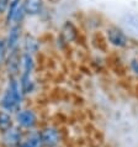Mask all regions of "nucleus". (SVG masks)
<instances>
[{"label": "nucleus", "instance_id": "0eeeda50", "mask_svg": "<svg viewBox=\"0 0 138 147\" xmlns=\"http://www.w3.org/2000/svg\"><path fill=\"white\" fill-rule=\"evenodd\" d=\"M23 9L28 15H37L42 9V0H26Z\"/></svg>", "mask_w": 138, "mask_h": 147}, {"label": "nucleus", "instance_id": "20e7f679", "mask_svg": "<svg viewBox=\"0 0 138 147\" xmlns=\"http://www.w3.org/2000/svg\"><path fill=\"white\" fill-rule=\"evenodd\" d=\"M41 135L42 144L46 145L47 147H57L60 141V135L59 131L54 127H47L40 134Z\"/></svg>", "mask_w": 138, "mask_h": 147}, {"label": "nucleus", "instance_id": "423d86ee", "mask_svg": "<svg viewBox=\"0 0 138 147\" xmlns=\"http://www.w3.org/2000/svg\"><path fill=\"white\" fill-rule=\"evenodd\" d=\"M4 141L7 146H17L21 141V132L19 131L17 129L11 127L9 131H6L4 134Z\"/></svg>", "mask_w": 138, "mask_h": 147}, {"label": "nucleus", "instance_id": "9b49d317", "mask_svg": "<svg viewBox=\"0 0 138 147\" xmlns=\"http://www.w3.org/2000/svg\"><path fill=\"white\" fill-rule=\"evenodd\" d=\"M42 140H41V135L40 134H32L31 136H28L23 142H21L20 147H41Z\"/></svg>", "mask_w": 138, "mask_h": 147}, {"label": "nucleus", "instance_id": "1a4fd4ad", "mask_svg": "<svg viewBox=\"0 0 138 147\" xmlns=\"http://www.w3.org/2000/svg\"><path fill=\"white\" fill-rule=\"evenodd\" d=\"M20 40V27L19 26H14L9 32V37H7V47L9 50L14 51L16 45H17Z\"/></svg>", "mask_w": 138, "mask_h": 147}, {"label": "nucleus", "instance_id": "f257e3e1", "mask_svg": "<svg viewBox=\"0 0 138 147\" xmlns=\"http://www.w3.org/2000/svg\"><path fill=\"white\" fill-rule=\"evenodd\" d=\"M21 99H22V90L20 87V83L15 79H11L9 83L5 94L3 95L1 99V107L10 113L19 111L21 107Z\"/></svg>", "mask_w": 138, "mask_h": 147}, {"label": "nucleus", "instance_id": "f03ea898", "mask_svg": "<svg viewBox=\"0 0 138 147\" xmlns=\"http://www.w3.org/2000/svg\"><path fill=\"white\" fill-rule=\"evenodd\" d=\"M106 37L109 43L117 48H125L128 45V37L126 32L119 26H109L106 30Z\"/></svg>", "mask_w": 138, "mask_h": 147}, {"label": "nucleus", "instance_id": "39448f33", "mask_svg": "<svg viewBox=\"0 0 138 147\" xmlns=\"http://www.w3.org/2000/svg\"><path fill=\"white\" fill-rule=\"evenodd\" d=\"M16 120H17V124L20 126H22L25 129H31L36 125L37 117H36L35 113L32 110H21L20 113H17Z\"/></svg>", "mask_w": 138, "mask_h": 147}, {"label": "nucleus", "instance_id": "9d476101", "mask_svg": "<svg viewBox=\"0 0 138 147\" xmlns=\"http://www.w3.org/2000/svg\"><path fill=\"white\" fill-rule=\"evenodd\" d=\"M9 73L11 72V74H16L20 69V56L17 55V52L15 50L10 53V57H9Z\"/></svg>", "mask_w": 138, "mask_h": 147}, {"label": "nucleus", "instance_id": "dca6fc26", "mask_svg": "<svg viewBox=\"0 0 138 147\" xmlns=\"http://www.w3.org/2000/svg\"><path fill=\"white\" fill-rule=\"evenodd\" d=\"M4 56H5V43L3 41H0V63L3 62Z\"/></svg>", "mask_w": 138, "mask_h": 147}, {"label": "nucleus", "instance_id": "f3484780", "mask_svg": "<svg viewBox=\"0 0 138 147\" xmlns=\"http://www.w3.org/2000/svg\"><path fill=\"white\" fill-rule=\"evenodd\" d=\"M7 1H11V0H7Z\"/></svg>", "mask_w": 138, "mask_h": 147}, {"label": "nucleus", "instance_id": "4468645a", "mask_svg": "<svg viewBox=\"0 0 138 147\" xmlns=\"http://www.w3.org/2000/svg\"><path fill=\"white\" fill-rule=\"evenodd\" d=\"M128 68H129V71H131L132 74L136 76L137 78H138V58H137V57H135V58H132V59H129Z\"/></svg>", "mask_w": 138, "mask_h": 147}, {"label": "nucleus", "instance_id": "2eb2a0df", "mask_svg": "<svg viewBox=\"0 0 138 147\" xmlns=\"http://www.w3.org/2000/svg\"><path fill=\"white\" fill-rule=\"evenodd\" d=\"M7 6H9V1L7 0H0V14L5 13Z\"/></svg>", "mask_w": 138, "mask_h": 147}, {"label": "nucleus", "instance_id": "6e6552de", "mask_svg": "<svg viewBox=\"0 0 138 147\" xmlns=\"http://www.w3.org/2000/svg\"><path fill=\"white\" fill-rule=\"evenodd\" d=\"M11 127H13V119H11L10 114L4 110H0V131L5 134Z\"/></svg>", "mask_w": 138, "mask_h": 147}, {"label": "nucleus", "instance_id": "f8f14e48", "mask_svg": "<svg viewBox=\"0 0 138 147\" xmlns=\"http://www.w3.org/2000/svg\"><path fill=\"white\" fill-rule=\"evenodd\" d=\"M25 50H26V53H28V55L35 53V52L38 50V42L33 37L27 36L25 40Z\"/></svg>", "mask_w": 138, "mask_h": 147}, {"label": "nucleus", "instance_id": "7ed1b4c3", "mask_svg": "<svg viewBox=\"0 0 138 147\" xmlns=\"http://www.w3.org/2000/svg\"><path fill=\"white\" fill-rule=\"evenodd\" d=\"M25 9L23 5L21 4V0H11L9 6H7V15H6V20L7 22H19L21 21Z\"/></svg>", "mask_w": 138, "mask_h": 147}, {"label": "nucleus", "instance_id": "ddd939ff", "mask_svg": "<svg viewBox=\"0 0 138 147\" xmlns=\"http://www.w3.org/2000/svg\"><path fill=\"white\" fill-rule=\"evenodd\" d=\"M22 67H23V72L22 73H27V74H31L32 69H33V58H32L31 55L25 53L22 58Z\"/></svg>", "mask_w": 138, "mask_h": 147}]
</instances>
